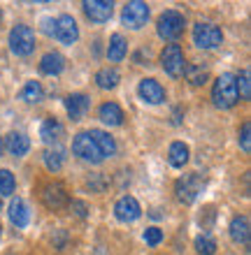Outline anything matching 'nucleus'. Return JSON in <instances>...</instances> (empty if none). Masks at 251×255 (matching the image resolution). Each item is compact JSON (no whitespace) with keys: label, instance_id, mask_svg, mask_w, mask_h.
Returning a JSON list of instances; mask_svg holds the SVG:
<instances>
[{"label":"nucleus","instance_id":"nucleus-38","mask_svg":"<svg viewBox=\"0 0 251 255\" xmlns=\"http://www.w3.org/2000/svg\"><path fill=\"white\" fill-rule=\"evenodd\" d=\"M0 23H2V9H0Z\"/></svg>","mask_w":251,"mask_h":255},{"label":"nucleus","instance_id":"nucleus-31","mask_svg":"<svg viewBox=\"0 0 251 255\" xmlns=\"http://www.w3.org/2000/svg\"><path fill=\"white\" fill-rule=\"evenodd\" d=\"M238 141H240V148H242L245 153H249V151H251V126H249V121L242 123V128H240V137H238Z\"/></svg>","mask_w":251,"mask_h":255},{"label":"nucleus","instance_id":"nucleus-5","mask_svg":"<svg viewBox=\"0 0 251 255\" xmlns=\"http://www.w3.org/2000/svg\"><path fill=\"white\" fill-rule=\"evenodd\" d=\"M203 188H205V179L200 174H184L175 183L177 200L182 204H193L198 200V195L203 193Z\"/></svg>","mask_w":251,"mask_h":255},{"label":"nucleus","instance_id":"nucleus-14","mask_svg":"<svg viewBox=\"0 0 251 255\" xmlns=\"http://www.w3.org/2000/svg\"><path fill=\"white\" fill-rule=\"evenodd\" d=\"M88 107H91V100L84 93H70L65 98V109H68V116L72 121H82L86 116Z\"/></svg>","mask_w":251,"mask_h":255},{"label":"nucleus","instance_id":"nucleus-9","mask_svg":"<svg viewBox=\"0 0 251 255\" xmlns=\"http://www.w3.org/2000/svg\"><path fill=\"white\" fill-rule=\"evenodd\" d=\"M54 37L58 42H63V44H75L79 40V26H77V21L70 14H61L54 21Z\"/></svg>","mask_w":251,"mask_h":255},{"label":"nucleus","instance_id":"nucleus-15","mask_svg":"<svg viewBox=\"0 0 251 255\" xmlns=\"http://www.w3.org/2000/svg\"><path fill=\"white\" fill-rule=\"evenodd\" d=\"M98 116H100V121L105 123V126L109 128H116L123 123V109L116 105V102H105V105H100V109H98Z\"/></svg>","mask_w":251,"mask_h":255},{"label":"nucleus","instance_id":"nucleus-27","mask_svg":"<svg viewBox=\"0 0 251 255\" xmlns=\"http://www.w3.org/2000/svg\"><path fill=\"white\" fill-rule=\"evenodd\" d=\"M235 88H238V98L240 100H251V81H249V70H242V72L235 77Z\"/></svg>","mask_w":251,"mask_h":255},{"label":"nucleus","instance_id":"nucleus-1","mask_svg":"<svg viewBox=\"0 0 251 255\" xmlns=\"http://www.w3.org/2000/svg\"><path fill=\"white\" fill-rule=\"evenodd\" d=\"M212 100L219 109H231L238 105V88H235V74L226 72L221 74L217 81H214V88H212Z\"/></svg>","mask_w":251,"mask_h":255},{"label":"nucleus","instance_id":"nucleus-26","mask_svg":"<svg viewBox=\"0 0 251 255\" xmlns=\"http://www.w3.org/2000/svg\"><path fill=\"white\" fill-rule=\"evenodd\" d=\"M63 160H65V155H63V148H47L44 151V165H47L49 172H58L63 167Z\"/></svg>","mask_w":251,"mask_h":255},{"label":"nucleus","instance_id":"nucleus-28","mask_svg":"<svg viewBox=\"0 0 251 255\" xmlns=\"http://www.w3.org/2000/svg\"><path fill=\"white\" fill-rule=\"evenodd\" d=\"M186 79L193 84V86H203L205 81H207V77H210V72H207V67L203 65H186Z\"/></svg>","mask_w":251,"mask_h":255},{"label":"nucleus","instance_id":"nucleus-35","mask_svg":"<svg viewBox=\"0 0 251 255\" xmlns=\"http://www.w3.org/2000/svg\"><path fill=\"white\" fill-rule=\"evenodd\" d=\"M65 239H68V235H65L63 230H61V232H58V235L54 237V244H56V249H58V251H61L63 246H65Z\"/></svg>","mask_w":251,"mask_h":255},{"label":"nucleus","instance_id":"nucleus-36","mask_svg":"<svg viewBox=\"0 0 251 255\" xmlns=\"http://www.w3.org/2000/svg\"><path fill=\"white\" fill-rule=\"evenodd\" d=\"M44 33L54 35V19H44Z\"/></svg>","mask_w":251,"mask_h":255},{"label":"nucleus","instance_id":"nucleus-23","mask_svg":"<svg viewBox=\"0 0 251 255\" xmlns=\"http://www.w3.org/2000/svg\"><path fill=\"white\" fill-rule=\"evenodd\" d=\"M168 160L172 167L182 169L186 162H189V146L184 141H172L170 144V151H168Z\"/></svg>","mask_w":251,"mask_h":255},{"label":"nucleus","instance_id":"nucleus-2","mask_svg":"<svg viewBox=\"0 0 251 255\" xmlns=\"http://www.w3.org/2000/svg\"><path fill=\"white\" fill-rule=\"evenodd\" d=\"M184 28H186V19H184V14L177 12V9H165L156 21V30L165 42L179 40L184 35Z\"/></svg>","mask_w":251,"mask_h":255},{"label":"nucleus","instance_id":"nucleus-30","mask_svg":"<svg viewBox=\"0 0 251 255\" xmlns=\"http://www.w3.org/2000/svg\"><path fill=\"white\" fill-rule=\"evenodd\" d=\"M14 186H16V181H14V174L9 172V169H0V195H12L14 193Z\"/></svg>","mask_w":251,"mask_h":255},{"label":"nucleus","instance_id":"nucleus-17","mask_svg":"<svg viewBox=\"0 0 251 255\" xmlns=\"http://www.w3.org/2000/svg\"><path fill=\"white\" fill-rule=\"evenodd\" d=\"M249 218L247 216H235L231 221V239L235 244H242L247 246L249 244Z\"/></svg>","mask_w":251,"mask_h":255},{"label":"nucleus","instance_id":"nucleus-18","mask_svg":"<svg viewBox=\"0 0 251 255\" xmlns=\"http://www.w3.org/2000/svg\"><path fill=\"white\" fill-rule=\"evenodd\" d=\"M9 221H12L16 228H26L28 221H30L26 202L21 200V197H12V202H9Z\"/></svg>","mask_w":251,"mask_h":255},{"label":"nucleus","instance_id":"nucleus-29","mask_svg":"<svg viewBox=\"0 0 251 255\" xmlns=\"http://www.w3.org/2000/svg\"><path fill=\"white\" fill-rule=\"evenodd\" d=\"M196 251L200 255H214L217 253V242L210 235H200L196 239Z\"/></svg>","mask_w":251,"mask_h":255},{"label":"nucleus","instance_id":"nucleus-12","mask_svg":"<svg viewBox=\"0 0 251 255\" xmlns=\"http://www.w3.org/2000/svg\"><path fill=\"white\" fill-rule=\"evenodd\" d=\"M137 95H140V100L147 102V105H161V102H165V88L161 86L156 79H142L140 81Z\"/></svg>","mask_w":251,"mask_h":255},{"label":"nucleus","instance_id":"nucleus-21","mask_svg":"<svg viewBox=\"0 0 251 255\" xmlns=\"http://www.w3.org/2000/svg\"><path fill=\"white\" fill-rule=\"evenodd\" d=\"M63 132H65V130H63V126L56 121V119H44L40 126V137L47 141V144H58Z\"/></svg>","mask_w":251,"mask_h":255},{"label":"nucleus","instance_id":"nucleus-16","mask_svg":"<svg viewBox=\"0 0 251 255\" xmlns=\"http://www.w3.org/2000/svg\"><path fill=\"white\" fill-rule=\"evenodd\" d=\"M63 67H65V58L61 54H56V51H49V54L42 56L40 61V72L47 74V77H56V74L63 72Z\"/></svg>","mask_w":251,"mask_h":255},{"label":"nucleus","instance_id":"nucleus-25","mask_svg":"<svg viewBox=\"0 0 251 255\" xmlns=\"http://www.w3.org/2000/svg\"><path fill=\"white\" fill-rule=\"evenodd\" d=\"M42 95H44V91H42V84H40V81H26V86L21 88L19 98L23 102H28V105H35V102L42 100Z\"/></svg>","mask_w":251,"mask_h":255},{"label":"nucleus","instance_id":"nucleus-6","mask_svg":"<svg viewBox=\"0 0 251 255\" xmlns=\"http://www.w3.org/2000/svg\"><path fill=\"white\" fill-rule=\"evenodd\" d=\"M193 42H196V47H200V49H217V47H221V42H224V33H221V28L214 26V23L200 21V23L193 26Z\"/></svg>","mask_w":251,"mask_h":255},{"label":"nucleus","instance_id":"nucleus-39","mask_svg":"<svg viewBox=\"0 0 251 255\" xmlns=\"http://www.w3.org/2000/svg\"><path fill=\"white\" fill-rule=\"evenodd\" d=\"M0 235H2V228H0Z\"/></svg>","mask_w":251,"mask_h":255},{"label":"nucleus","instance_id":"nucleus-32","mask_svg":"<svg viewBox=\"0 0 251 255\" xmlns=\"http://www.w3.org/2000/svg\"><path fill=\"white\" fill-rule=\"evenodd\" d=\"M144 242L149 244V246H158V244L163 242V232L158 228H147L144 230Z\"/></svg>","mask_w":251,"mask_h":255},{"label":"nucleus","instance_id":"nucleus-8","mask_svg":"<svg viewBox=\"0 0 251 255\" xmlns=\"http://www.w3.org/2000/svg\"><path fill=\"white\" fill-rule=\"evenodd\" d=\"M161 65H163L165 74L170 77H182L184 70H186V58H184V51L179 44H168V47L161 51Z\"/></svg>","mask_w":251,"mask_h":255},{"label":"nucleus","instance_id":"nucleus-13","mask_svg":"<svg viewBox=\"0 0 251 255\" xmlns=\"http://www.w3.org/2000/svg\"><path fill=\"white\" fill-rule=\"evenodd\" d=\"M42 200H44V204L49 209L58 211V209H63L68 204V193H65V188H63L61 183H47L42 188Z\"/></svg>","mask_w":251,"mask_h":255},{"label":"nucleus","instance_id":"nucleus-34","mask_svg":"<svg viewBox=\"0 0 251 255\" xmlns=\"http://www.w3.org/2000/svg\"><path fill=\"white\" fill-rule=\"evenodd\" d=\"M105 183H107V179H105L102 174H95L93 179H88V186H91V188H95V190H102V188H105Z\"/></svg>","mask_w":251,"mask_h":255},{"label":"nucleus","instance_id":"nucleus-20","mask_svg":"<svg viewBox=\"0 0 251 255\" xmlns=\"http://www.w3.org/2000/svg\"><path fill=\"white\" fill-rule=\"evenodd\" d=\"M126 54H128V42L123 40L121 33H114L109 37V44H107V58L112 63H119L126 58Z\"/></svg>","mask_w":251,"mask_h":255},{"label":"nucleus","instance_id":"nucleus-3","mask_svg":"<svg viewBox=\"0 0 251 255\" xmlns=\"http://www.w3.org/2000/svg\"><path fill=\"white\" fill-rule=\"evenodd\" d=\"M72 153L77 158H82L84 162H91V165H98V162L105 160V155H102L100 146H98V141L91 137V132H79L75 134V139H72Z\"/></svg>","mask_w":251,"mask_h":255},{"label":"nucleus","instance_id":"nucleus-10","mask_svg":"<svg viewBox=\"0 0 251 255\" xmlns=\"http://www.w3.org/2000/svg\"><path fill=\"white\" fill-rule=\"evenodd\" d=\"M114 216L116 221L121 223H135L142 216V207H140V202L133 195H123L121 200L114 204Z\"/></svg>","mask_w":251,"mask_h":255},{"label":"nucleus","instance_id":"nucleus-33","mask_svg":"<svg viewBox=\"0 0 251 255\" xmlns=\"http://www.w3.org/2000/svg\"><path fill=\"white\" fill-rule=\"evenodd\" d=\"M70 209H72V211H75L79 218H86V216H88L86 202H82V200H72V202H70Z\"/></svg>","mask_w":251,"mask_h":255},{"label":"nucleus","instance_id":"nucleus-11","mask_svg":"<svg viewBox=\"0 0 251 255\" xmlns=\"http://www.w3.org/2000/svg\"><path fill=\"white\" fill-rule=\"evenodd\" d=\"M82 7L86 19L93 21V23H105V21L112 19V12H114V5L109 0H86Z\"/></svg>","mask_w":251,"mask_h":255},{"label":"nucleus","instance_id":"nucleus-7","mask_svg":"<svg viewBox=\"0 0 251 255\" xmlns=\"http://www.w3.org/2000/svg\"><path fill=\"white\" fill-rule=\"evenodd\" d=\"M149 5L142 2V0H133V2H126L123 5V12H121V21L123 26H128L130 30H140V28L149 21Z\"/></svg>","mask_w":251,"mask_h":255},{"label":"nucleus","instance_id":"nucleus-19","mask_svg":"<svg viewBox=\"0 0 251 255\" xmlns=\"http://www.w3.org/2000/svg\"><path fill=\"white\" fill-rule=\"evenodd\" d=\"M5 146H7V151H9V155L21 158V155L28 153L30 141H28V137L23 132H9V134H7V139H5Z\"/></svg>","mask_w":251,"mask_h":255},{"label":"nucleus","instance_id":"nucleus-24","mask_svg":"<svg viewBox=\"0 0 251 255\" xmlns=\"http://www.w3.org/2000/svg\"><path fill=\"white\" fill-rule=\"evenodd\" d=\"M88 132H91V137L98 141V146H100L105 158H112V155L116 153V141L109 132H105V130H88Z\"/></svg>","mask_w":251,"mask_h":255},{"label":"nucleus","instance_id":"nucleus-4","mask_svg":"<svg viewBox=\"0 0 251 255\" xmlns=\"http://www.w3.org/2000/svg\"><path fill=\"white\" fill-rule=\"evenodd\" d=\"M9 49L14 56H30L35 51V33L23 23H16L9 30Z\"/></svg>","mask_w":251,"mask_h":255},{"label":"nucleus","instance_id":"nucleus-22","mask_svg":"<svg viewBox=\"0 0 251 255\" xmlns=\"http://www.w3.org/2000/svg\"><path fill=\"white\" fill-rule=\"evenodd\" d=\"M119 81H121V74H119L116 67H102V70L95 72V84H98V88H102V91H112V88H116L119 86Z\"/></svg>","mask_w":251,"mask_h":255},{"label":"nucleus","instance_id":"nucleus-37","mask_svg":"<svg viewBox=\"0 0 251 255\" xmlns=\"http://www.w3.org/2000/svg\"><path fill=\"white\" fill-rule=\"evenodd\" d=\"M0 155H2V139H0Z\"/></svg>","mask_w":251,"mask_h":255}]
</instances>
